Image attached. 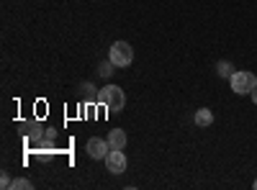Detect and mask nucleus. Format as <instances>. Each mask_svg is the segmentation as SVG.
<instances>
[{
	"mask_svg": "<svg viewBox=\"0 0 257 190\" xmlns=\"http://www.w3.org/2000/svg\"><path fill=\"white\" fill-rule=\"evenodd\" d=\"M254 190H257V180H254Z\"/></svg>",
	"mask_w": 257,
	"mask_h": 190,
	"instance_id": "14",
	"label": "nucleus"
},
{
	"mask_svg": "<svg viewBox=\"0 0 257 190\" xmlns=\"http://www.w3.org/2000/svg\"><path fill=\"white\" fill-rule=\"evenodd\" d=\"M24 129H26V136H29V139H34V136L39 139V136H41V123H39V121H36V123H34V121L26 123Z\"/></svg>",
	"mask_w": 257,
	"mask_h": 190,
	"instance_id": "9",
	"label": "nucleus"
},
{
	"mask_svg": "<svg viewBox=\"0 0 257 190\" xmlns=\"http://www.w3.org/2000/svg\"><path fill=\"white\" fill-rule=\"evenodd\" d=\"M108 59L113 62L116 67H128V65L134 62V49H132V44H126V41H116V44H111Z\"/></svg>",
	"mask_w": 257,
	"mask_h": 190,
	"instance_id": "3",
	"label": "nucleus"
},
{
	"mask_svg": "<svg viewBox=\"0 0 257 190\" xmlns=\"http://www.w3.org/2000/svg\"><path fill=\"white\" fill-rule=\"evenodd\" d=\"M103 162H105V170H108L111 175H121L126 170V154H123V149H111L108 157H105Z\"/></svg>",
	"mask_w": 257,
	"mask_h": 190,
	"instance_id": "4",
	"label": "nucleus"
},
{
	"mask_svg": "<svg viewBox=\"0 0 257 190\" xmlns=\"http://www.w3.org/2000/svg\"><path fill=\"white\" fill-rule=\"evenodd\" d=\"M229 85H231V90L237 95H249L257 88V75L249 72V70H237L229 77Z\"/></svg>",
	"mask_w": 257,
	"mask_h": 190,
	"instance_id": "2",
	"label": "nucleus"
},
{
	"mask_svg": "<svg viewBox=\"0 0 257 190\" xmlns=\"http://www.w3.org/2000/svg\"><path fill=\"white\" fill-rule=\"evenodd\" d=\"M249 95H252V103H254V105H257V88H254V90H252V93H249Z\"/></svg>",
	"mask_w": 257,
	"mask_h": 190,
	"instance_id": "13",
	"label": "nucleus"
},
{
	"mask_svg": "<svg viewBox=\"0 0 257 190\" xmlns=\"http://www.w3.org/2000/svg\"><path fill=\"white\" fill-rule=\"evenodd\" d=\"M95 100H98L108 113H118L123 105H126V95H123V90H121L118 85H105V88H100V93H98Z\"/></svg>",
	"mask_w": 257,
	"mask_h": 190,
	"instance_id": "1",
	"label": "nucleus"
},
{
	"mask_svg": "<svg viewBox=\"0 0 257 190\" xmlns=\"http://www.w3.org/2000/svg\"><path fill=\"white\" fill-rule=\"evenodd\" d=\"M113 67H116V65H113L111 59L105 62V65H100V77H111V75H113Z\"/></svg>",
	"mask_w": 257,
	"mask_h": 190,
	"instance_id": "11",
	"label": "nucleus"
},
{
	"mask_svg": "<svg viewBox=\"0 0 257 190\" xmlns=\"http://www.w3.org/2000/svg\"><path fill=\"white\" fill-rule=\"evenodd\" d=\"M216 72H219V77H231L234 72H237V70H234V65H231V62H219V65H216Z\"/></svg>",
	"mask_w": 257,
	"mask_h": 190,
	"instance_id": "8",
	"label": "nucleus"
},
{
	"mask_svg": "<svg viewBox=\"0 0 257 190\" xmlns=\"http://www.w3.org/2000/svg\"><path fill=\"white\" fill-rule=\"evenodd\" d=\"M105 139H108L111 149H123L126 146V131H121V129H111Z\"/></svg>",
	"mask_w": 257,
	"mask_h": 190,
	"instance_id": "6",
	"label": "nucleus"
},
{
	"mask_svg": "<svg viewBox=\"0 0 257 190\" xmlns=\"http://www.w3.org/2000/svg\"><path fill=\"white\" fill-rule=\"evenodd\" d=\"M11 182H13V180H11V175H8V172H3V177H0V187H11Z\"/></svg>",
	"mask_w": 257,
	"mask_h": 190,
	"instance_id": "12",
	"label": "nucleus"
},
{
	"mask_svg": "<svg viewBox=\"0 0 257 190\" xmlns=\"http://www.w3.org/2000/svg\"><path fill=\"white\" fill-rule=\"evenodd\" d=\"M88 154L93 157V159H105L108 157V152H111V144H108V139H100V136H93V139H88Z\"/></svg>",
	"mask_w": 257,
	"mask_h": 190,
	"instance_id": "5",
	"label": "nucleus"
},
{
	"mask_svg": "<svg viewBox=\"0 0 257 190\" xmlns=\"http://www.w3.org/2000/svg\"><path fill=\"white\" fill-rule=\"evenodd\" d=\"M34 185H31V180H26V177H16L13 182H11V190H31Z\"/></svg>",
	"mask_w": 257,
	"mask_h": 190,
	"instance_id": "10",
	"label": "nucleus"
},
{
	"mask_svg": "<svg viewBox=\"0 0 257 190\" xmlns=\"http://www.w3.org/2000/svg\"><path fill=\"white\" fill-rule=\"evenodd\" d=\"M196 123H198V126H211V123H213V113H211L208 108H198V111H196Z\"/></svg>",
	"mask_w": 257,
	"mask_h": 190,
	"instance_id": "7",
	"label": "nucleus"
}]
</instances>
